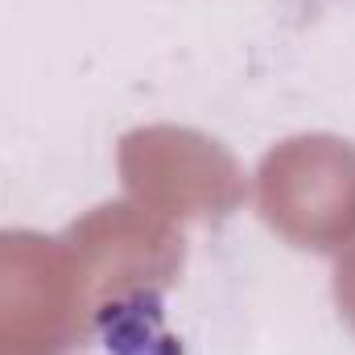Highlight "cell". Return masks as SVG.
<instances>
[{
	"mask_svg": "<svg viewBox=\"0 0 355 355\" xmlns=\"http://www.w3.org/2000/svg\"><path fill=\"white\" fill-rule=\"evenodd\" d=\"M87 314V289L67 240L0 232V355H71Z\"/></svg>",
	"mask_w": 355,
	"mask_h": 355,
	"instance_id": "6da1fadb",
	"label": "cell"
},
{
	"mask_svg": "<svg viewBox=\"0 0 355 355\" xmlns=\"http://www.w3.org/2000/svg\"><path fill=\"white\" fill-rule=\"evenodd\" d=\"M261 215L297 248H339L355 232V149L335 137L272 149L261 166Z\"/></svg>",
	"mask_w": 355,
	"mask_h": 355,
	"instance_id": "7a4b0ae2",
	"label": "cell"
},
{
	"mask_svg": "<svg viewBox=\"0 0 355 355\" xmlns=\"http://www.w3.org/2000/svg\"><path fill=\"white\" fill-rule=\"evenodd\" d=\"M67 248L75 252L91 310L107 297L141 293L149 281L170 285L182 265V240L132 207H99L67 232Z\"/></svg>",
	"mask_w": 355,
	"mask_h": 355,
	"instance_id": "3957f363",
	"label": "cell"
},
{
	"mask_svg": "<svg viewBox=\"0 0 355 355\" xmlns=\"http://www.w3.org/2000/svg\"><path fill=\"white\" fill-rule=\"evenodd\" d=\"M335 293H339V306H343V314L352 318L355 327V252L339 265V281H335Z\"/></svg>",
	"mask_w": 355,
	"mask_h": 355,
	"instance_id": "277c9868",
	"label": "cell"
}]
</instances>
